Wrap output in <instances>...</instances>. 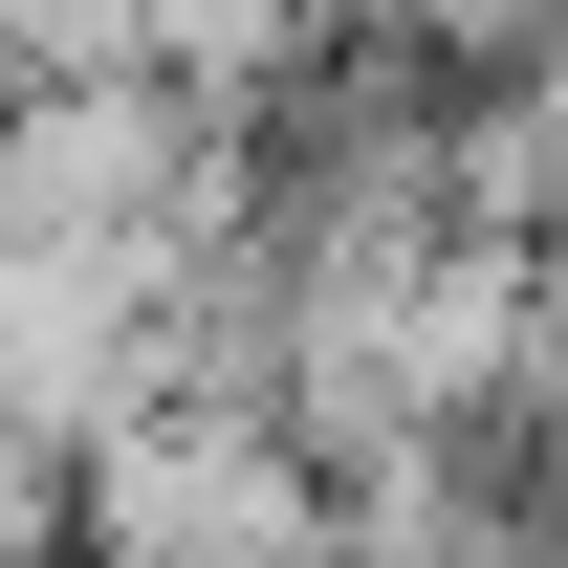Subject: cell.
I'll return each mask as SVG.
<instances>
[{"mask_svg":"<svg viewBox=\"0 0 568 568\" xmlns=\"http://www.w3.org/2000/svg\"><path fill=\"white\" fill-rule=\"evenodd\" d=\"M67 568H328V481L284 459V416H110L67 459Z\"/></svg>","mask_w":568,"mask_h":568,"instance_id":"1","label":"cell"},{"mask_svg":"<svg viewBox=\"0 0 568 568\" xmlns=\"http://www.w3.org/2000/svg\"><path fill=\"white\" fill-rule=\"evenodd\" d=\"M0 568H67V459L0 416Z\"/></svg>","mask_w":568,"mask_h":568,"instance_id":"2","label":"cell"}]
</instances>
